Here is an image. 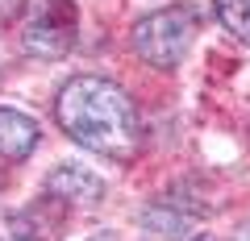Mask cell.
Masks as SVG:
<instances>
[{"label":"cell","instance_id":"obj_1","mask_svg":"<svg viewBox=\"0 0 250 241\" xmlns=\"http://www.w3.org/2000/svg\"><path fill=\"white\" fill-rule=\"evenodd\" d=\"M54 108H59V125L96 154L125 162L142 146V116H138L134 100L108 79H96V75L71 79L59 92Z\"/></svg>","mask_w":250,"mask_h":241},{"label":"cell","instance_id":"obj_3","mask_svg":"<svg viewBox=\"0 0 250 241\" xmlns=\"http://www.w3.org/2000/svg\"><path fill=\"white\" fill-rule=\"evenodd\" d=\"M71 42H75V9L67 0H42L38 17L25 29V46L42 58H59L71 50Z\"/></svg>","mask_w":250,"mask_h":241},{"label":"cell","instance_id":"obj_5","mask_svg":"<svg viewBox=\"0 0 250 241\" xmlns=\"http://www.w3.org/2000/svg\"><path fill=\"white\" fill-rule=\"evenodd\" d=\"M50 191L67 196V200H80V204H92V200H100V179L83 167H59L50 175Z\"/></svg>","mask_w":250,"mask_h":241},{"label":"cell","instance_id":"obj_2","mask_svg":"<svg viewBox=\"0 0 250 241\" xmlns=\"http://www.w3.org/2000/svg\"><path fill=\"white\" fill-rule=\"evenodd\" d=\"M200 9L196 4H167L163 13H150L134 25V46L146 63L154 67H175L184 63V54L192 50L200 34Z\"/></svg>","mask_w":250,"mask_h":241},{"label":"cell","instance_id":"obj_4","mask_svg":"<svg viewBox=\"0 0 250 241\" xmlns=\"http://www.w3.org/2000/svg\"><path fill=\"white\" fill-rule=\"evenodd\" d=\"M38 146V125L17 108H0V158L21 162Z\"/></svg>","mask_w":250,"mask_h":241},{"label":"cell","instance_id":"obj_6","mask_svg":"<svg viewBox=\"0 0 250 241\" xmlns=\"http://www.w3.org/2000/svg\"><path fill=\"white\" fill-rule=\"evenodd\" d=\"M217 17H221V25L229 29L238 42L250 46V0H213Z\"/></svg>","mask_w":250,"mask_h":241},{"label":"cell","instance_id":"obj_7","mask_svg":"<svg viewBox=\"0 0 250 241\" xmlns=\"http://www.w3.org/2000/svg\"><path fill=\"white\" fill-rule=\"evenodd\" d=\"M200 241H208V237H200Z\"/></svg>","mask_w":250,"mask_h":241}]
</instances>
